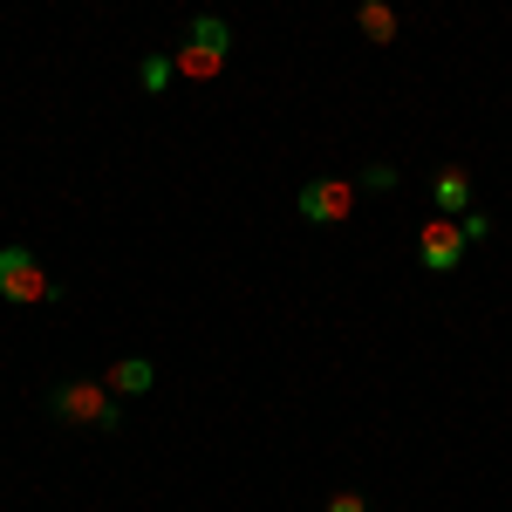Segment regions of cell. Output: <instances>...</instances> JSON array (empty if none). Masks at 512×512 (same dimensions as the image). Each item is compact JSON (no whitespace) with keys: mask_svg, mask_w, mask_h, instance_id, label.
Wrapping results in <instances>:
<instances>
[{"mask_svg":"<svg viewBox=\"0 0 512 512\" xmlns=\"http://www.w3.org/2000/svg\"><path fill=\"white\" fill-rule=\"evenodd\" d=\"M48 410L62 417V424H82V431H117L123 424V396L110 383H55L48 390Z\"/></svg>","mask_w":512,"mask_h":512,"instance_id":"6da1fadb","label":"cell"},{"mask_svg":"<svg viewBox=\"0 0 512 512\" xmlns=\"http://www.w3.org/2000/svg\"><path fill=\"white\" fill-rule=\"evenodd\" d=\"M226 55H233V28H226V14H198L185 41H178V76L185 82H212L226 69Z\"/></svg>","mask_w":512,"mask_h":512,"instance_id":"7a4b0ae2","label":"cell"},{"mask_svg":"<svg viewBox=\"0 0 512 512\" xmlns=\"http://www.w3.org/2000/svg\"><path fill=\"white\" fill-rule=\"evenodd\" d=\"M62 287L48 280V267H41L28 246H0V301L7 308H35V301H55Z\"/></svg>","mask_w":512,"mask_h":512,"instance_id":"3957f363","label":"cell"},{"mask_svg":"<svg viewBox=\"0 0 512 512\" xmlns=\"http://www.w3.org/2000/svg\"><path fill=\"white\" fill-rule=\"evenodd\" d=\"M294 212H301L308 226H349L355 185H349V178H308V185L294 192Z\"/></svg>","mask_w":512,"mask_h":512,"instance_id":"277c9868","label":"cell"},{"mask_svg":"<svg viewBox=\"0 0 512 512\" xmlns=\"http://www.w3.org/2000/svg\"><path fill=\"white\" fill-rule=\"evenodd\" d=\"M465 226L458 219H444V212H431L424 226H417V260H424V274H458V260H465Z\"/></svg>","mask_w":512,"mask_h":512,"instance_id":"5b68a950","label":"cell"},{"mask_svg":"<svg viewBox=\"0 0 512 512\" xmlns=\"http://www.w3.org/2000/svg\"><path fill=\"white\" fill-rule=\"evenodd\" d=\"M355 28H362L369 48H390V41L403 35V14H396L390 0H362V7H355Z\"/></svg>","mask_w":512,"mask_h":512,"instance_id":"8992f818","label":"cell"},{"mask_svg":"<svg viewBox=\"0 0 512 512\" xmlns=\"http://www.w3.org/2000/svg\"><path fill=\"white\" fill-rule=\"evenodd\" d=\"M431 205L444 212V219H465V212H472V178H465L458 164H444V171L431 178Z\"/></svg>","mask_w":512,"mask_h":512,"instance_id":"52a82bcc","label":"cell"},{"mask_svg":"<svg viewBox=\"0 0 512 512\" xmlns=\"http://www.w3.org/2000/svg\"><path fill=\"white\" fill-rule=\"evenodd\" d=\"M110 390L130 403V396H151V383H158V369L144 362V355H123V362H110V376H103Z\"/></svg>","mask_w":512,"mask_h":512,"instance_id":"ba28073f","label":"cell"},{"mask_svg":"<svg viewBox=\"0 0 512 512\" xmlns=\"http://www.w3.org/2000/svg\"><path fill=\"white\" fill-rule=\"evenodd\" d=\"M171 76H178V55H144V62H137V82H144L151 96L171 89Z\"/></svg>","mask_w":512,"mask_h":512,"instance_id":"9c48e42d","label":"cell"},{"mask_svg":"<svg viewBox=\"0 0 512 512\" xmlns=\"http://www.w3.org/2000/svg\"><path fill=\"white\" fill-rule=\"evenodd\" d=\"M458 226H465V239H472V246H478V239H492V219H485V212H465Z\"/></svg>","mask_w":512,"mask_h":512,"instance_id":"30bf717a","label":"cell"},{"mask_svg":"<svg viewBox=\"0 0 512 512\" xmlns=\"http://www.w3.org/2000/svg\"><path fill=\"white\" fill-rule=\"evenodd\" d=\"M362 185H369V192H390L396 171H390V164H369V171H362Z\"/></svg>","mask_w":512,"mask_h":512,"instance_id":"8fae6325","label":"cell"},{"mask_svg":"<svg viewBox=\"0 0 512 512\" xmlns=\"http://www.w3.org/2000/svg\"><path fill=\"white\" fill-rule=\"evenodd\" d=\"M321 512H369V499H362V492H335Z\"/></svg>","mask_w":512,"mask_h":512,"instance_id":"7c38bea8","label":"cell"}]
</instances>
